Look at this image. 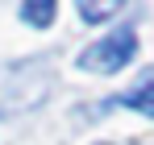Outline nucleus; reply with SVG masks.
<instances>
[{
    "instance_id": "obj_1",
    "label": "nucleus",
    "mask_w": 154,
    "mask_h": 145,
    "mask_svg": "<svg viewBox=\"0 0 154 145\" xmlns=\"http://www.w3.org/2000/svg\"><path fill=\"white\" fill-rule=\"evenodd\" d=\"M133 54H137V29L133 25H121L108 37L92 42L75 58V67L79 71H92V75H117V71H125L129 62H133Z\"/></svg>"
},
{
    "instance_id": "obj_2",
    "label": "nucleus",
    "mask_w": 154,
    "mask_h": 145,
    "mask_svg": "<svg viewBox=\"0 0 154 145\" xmlns=\"http://www.w3.org/2000/svg\"><path fill=\"white\" fill-rule=\"evenodd\" d=\"M108 104H121V108H133V112H142V116H154V67L150 71H142V79L121 91L117 99H108Z\"/></svg>"
},
{
    "instance_id": "obj_3",
    "label": "nucleus",
    "mask_w": 154,
    "mask_h": 145,
    "mask_svg": "<svg viewBox=\"0 0 154 145\" xmlns=\"http://www.w3.org/2000/svg\"><path fill=\"white\" fill-rule=\"evenodd\" d=\"M54 4H58V0H25V4H21L25 25H33V29H50V25H54Z\"/></svg>"
},
{
    "instance_id": "obj_4",
    "label": "nucleus",
    "mask_w": 154,
    "mask_h": 145,
    "mask_svg": "<svg viewBox=\"0 0 154 145\" xmlns=\"http://www.w3.org/2000/svg\"><path fill=\"white\" fill-rule=\"evenodd\" d=\"M75 4H79V17L88 25H100V21H108L112 13H121L125 0H75Z\"/></svg>"
}]
</instances>
